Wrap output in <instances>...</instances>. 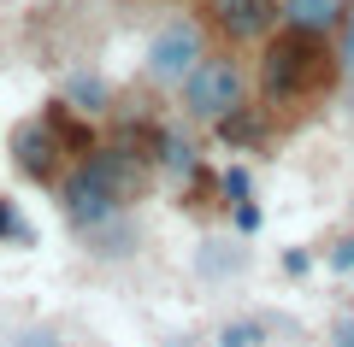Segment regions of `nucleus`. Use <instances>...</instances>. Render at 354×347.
Segmentation results:
<instances>
[{
	"label": "nucleus",
	"instance_id": "nucleus-1",
	"mask_svg": "<svg viewBox=\"0 0 354 347\" xmlns=\"http://www.w3.org/2000/svg\"><path fill=\"white\" fill-rule=\"evenodd\" d=\"M348 65H342L330 36H307V30H278L272 41L254 48V95L272 112H313L342 88Z\"/></svg>",
	"mask_w": 354,
	"mask_h": 347
},
{
	"label": "nucleus",
	"instance_id": "nucleus-2",
	"mask_svg": "<svg viewBox=\"0 0 354 347\" xmlns=\"http://www.w3.org/2000/svg\"><path fill=\"white\" fill-rule=\"evenodd\" d=\"M142 188H148V165H142L136 153L95 148V153H83V159L65 171V183L53 188V200H59V212L71 224H83V230H88V224H106L113 212L136 206Z\"/></svg>",
	"mask_w": 354,
	"mask_h": 347
},
{
	"label": "nucleus",
	"instance_id": "nucleus-3",
	"mask_svg": "<svg viewBox=\"0 0 354 347\" xmlns=\"http://www.w3.org/2000/svg\"><path fill=\"white\" fill-rule=\"evenodd\" d=\"M254 71L236 48H213L201 65L189 71V83L177 88V106L189 124H207V130H230L242 112H254Z\"/></svg>",
	"mask_w": 354,
	"mask_h": 347
},
{
	"label": "nucleus",
	"instance_id": "nucleus-4",
	"mask_svg": "<svg viewBox=\"0 0 354 347\" xmlns=\"http://www.w3.org/2000/svg\"><path fill=\"white\" fill-rule=\"evenodd\" d=\"M6 148H12L18 177H24V183H36V188H59L65 171H71L83 153H95L83 136H77L71 112H59V106H48V112H36V118H24V124L6 136Z\"/></svg>",
	"mask_w": 354,
	"mask_h": 347
},
{
	"label": "nucleus",
	"instance_id": "nucleus-5",
	"mask_svg": "<svg viewBox=\"0 0 354 347\" xmlns=\"http://www.w3.org/2000/svg\"><path fill=\"white\" fill-rule=\"evenodd\" d=\"M218 41H213V30L201 24V12H177L171 24H160L153 30V41H148V53H142V77H148L153 88H183L189 83V71L213 53Z\"/></svg>",
	"mask_w": 354,
	"mask_h": 347
},
{
	"label": "nucleus",
	"instance_id": "nucleus-6",
	"mask_svg": "<svg viewBox=\"0 0 354 347\" xmlns=\"http://www.w3.org/2000/svg\"><path fill=\"white\" fill-rule=\"evenodd\" d=\"M195 12L213 30L218 48H236V53L260 48V41H272L283 30V0H201Z\"/></svg>",
	"mask_w": 354,
	"mask_h": 347
},
{
	"label": "nucleus",
	"instance_id": "nucleus-7",
	"mask_svg": "<svg viewBox=\"0 0 354 347\" xmlns=\"http://www.w3.org/2000/svg\"><path fill=\"white\" fill-rule=\"evenodd\" d=\"M354 0H283V30H307V36H330L348 24Z\"/></svg>",
	"mask_w": 354,
	"mask_h": 347
},
{
	"label": "nucleus",
	"instance_id": "nucleus-8",
	"mask_svg": "<svg viewBox=\"0 0 354 347\" xmlns=\"http://www.w3.org/2000/svg\"><path fill=\"white\" fill-rule=\"evenodd\" d=\"M71 100H83L77 112H88V118H101V112L113 106V95H106L95 77H71V83H65V106H71Z\"/></svg>",
	"mask_w": 354,
	"mask_h": 347
},
{
	"label": "nucleus",
	"instance_id": "nucleus-9",
	"mask_svg": "<svg viewBox=\"0 0 354 347\" xmlns=\"http://www.w3.org/2000/svg\"><path fill=\"white\" fill-rule=\"evenodd\" d=\"M12 347H65V335L53 330V324H36V330H24Z\"/></svg>",
	"mask_w": 354,
	"mask_h": 347
},
{
	"label": "nucleus",
	"instance_id": "nucleus-10",
	"mask_svg": "<svg viewBox=\"0 0 354 347\" xmlns=\"http://www.w3.org/2000/svg\"><path fill=\"white\" fill-rule=\"evenodd\" d=\"M337 53H342V65H348V77H354V6H348V24L337 30Z\"/></svg>",
	"mask_w": 354,
	"mask_h": 347
},
{
	"label": "nucleus",
	"instance_id": "nucleus-11",
	"mask_svg": "<svg viewBox=\"0 0 354 347\" xmlns=\"http://www.w3.org/2000/svg\"><path fill=\"white\" fill-rule=\"evenodd\" d=\"M348 83H354V77H348Z\"/></svg>",
	"mask_w": 354,
	"mask_h": 347
}]
</instances>
